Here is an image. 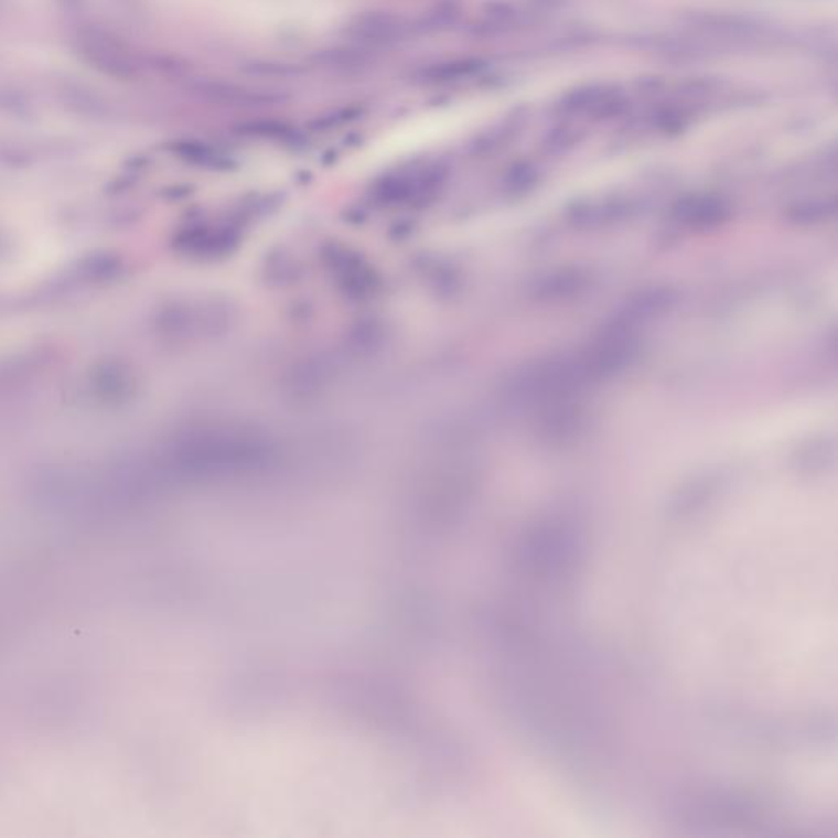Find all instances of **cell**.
Segmentation results:
<instances>
[{
    "label": "cell",
    "mask_w": 838,
    "mask_h": 838,
    "mask_svg": "<svg viewBox=\"0 0 838 838\" xmlns=\"http://www.w3.org/2000/svg\"><path fill=\"white\" fill-rule=\"evenodd\" d=\"M587 554L588 530L583 524L573 516L549 515L524 530L518 542V566L533 583L560 590L576 580Z\"/></svg>",
    "instance_id": "cell-1"
},
{
    "label": "cell",
    "mask_w": 838,
    "mask_h": 838,
    "mask_svg": "<svg viewBox=\"0 0 838 838\" xmlns=\"http://www.w3.org/2000/svg\"><path fill=\"white\" fill-rule=\"evenodd\" d=\"M776 807L762 793L743 787H705L678 801V824L705 832L763 830L775 824Z\"/></svg>",
    "instance_id": "cell-2"
},
{
    "label": "cell",
    "mask_w": 838,
    "mask_h": 838,
    "mask_svg": "<svg viewBox=\"0 0 838 838\" xmlns=\"http://www.w3.org/2000/svg\"><path fill=\"white\" fill-rule=\"evenodd\" d=\"M439 181V175L432 172H411L388 179L377 189V194L388 205H411L432 194Z\"/></svg>",
    "instance_id": "cell-3"
},
{
    "label": "cell",
    "mask_w": 838,
    "mask_h": 838,
    "mask_svg": "<svg viewBox=\"0 0 838 838\" xmlns=\"http://www.w3.org/2000/svg\"><path fill=\"white\" fill-rule=\"evenodd\" d=\"M729 210L721 201L708 197H691L681 201L674 210V216L683 225L709 228L728 218Z\"/></svg>",
    "instance_id": "cell-4"
},
{
    "label": "cell",
    "mask_w": 838,
    "mask_h": 838,
    "mask_svg": "<svg viewBox=\"0 0 838 838\" xmlns=\"http://www.w3.org/2000/svg\"><path fill=\"white\" fill-rule=\"evenodd\" d=\"M836 213V204L827 202H810V204L797 205L789 210V218L801 225H813V223L824 222L829 215Z\"/></svg>",
    "instance_id": "cell-5"
}]
</instances>
